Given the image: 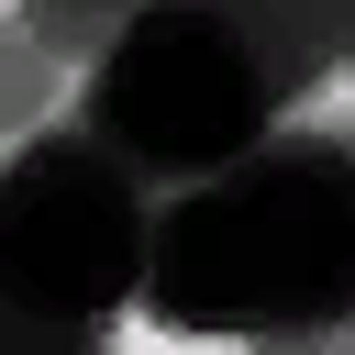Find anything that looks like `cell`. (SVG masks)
I'll list each match as a JSON object with an SVG mask.
<instances>
[{"mask_svg": "<svg viewBox=\"0 0 355 355\" xmlns=\"http://www.w3.org/2000/svg\"><path fill=\"white\" fill-rule=\"evenodd\" d=\"M277 133H344V67H333V55H322V78H311V100H300V111H288Z\"/></svg>", "mask_w": 355, "mask_h": 355, "instance_id": "6da1fadb", "label": "cell"}]
</instances>
